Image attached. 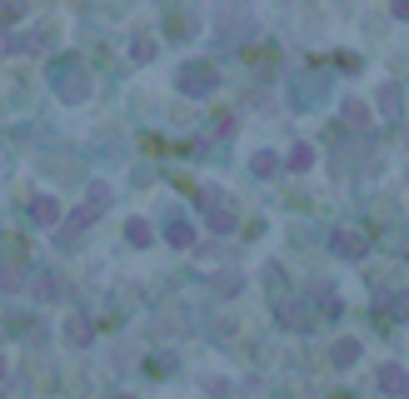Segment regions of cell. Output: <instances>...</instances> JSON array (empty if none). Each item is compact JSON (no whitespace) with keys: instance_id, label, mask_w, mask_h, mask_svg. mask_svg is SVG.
Segmentation results:
<instances>
[{"instance_id":"1","label":"cell","mask_w":409,"mask_h":399,"mask_svg":"<svg viewBox=\"0 0 409 399\" xmlns=\"http://www.w3.org/2000/svg\"><path fill=\"white\" fill-rule=\"evenodd\" d=\"M210 80H215V70H210V65H185V70H180L185 95H205V90H210Z\"/></svg>"},{"instance_id":"2","label":"cell","mask_w":409,"mask_h":399,"mask_svg":"<svg viewBox=\"0 0 409 399\" xmlns=\"http://www.w3.org/2000/svg\"><path fill=\"white\" fill-rule=\"evenodd\" d=\"M205 210H210V224H215V230H229V224H235V210H229L225 195H205Z\"/></svg>"},{"instance_id":"3","label":"cell","mask_w":409,"mask_h":399,"mask_svg":"<svg viewBox=\"0 0 409 399\" xmlns=\"http://www.w3.org/2000/svg\"><path fill=\"white\" fill-rule=\"evenodd\" d=\"M334 255H344V260H360V255H365V240H360L355 230H339V235H334Z\"/></svg>"},{"instance_id":"4","label":"cell","mask_w":409,"mask_h":399,"mask_svg":"<svg viewBox=\"0 0 409 399\" xmlns=\"http://www.w3.org/2000/svg\"><path fill=\"white\" fill-rule=\"evenodd\" d=\"M35 220L40 224H55V220H61V205H55V200H35Z\"/></svg>"},{"instance_id":"5","label":"cell","mask_w":409,"mask_h":399,"mask_svg":"<svg viewBox=\"0 0 409 399\" xmlns=\"http://www.w3.org/2000/svg\"><path fill=\"white\" fill-rule=\"evenodd\" d=\"M310 160H315L310 145H295V150H289V170H310Z\"/></svg>"},{"instance_id":"6","label":"cell","mask_w":409,"mask_h":399,"mask_svg":"<svg viewBox=\"0 0 409 399\" xmlns=\"http://www.w3.org/2000/svg\"><path fill=\"white\" fill-rule=\"evenodd\" d=\"M190 240H195V230H190V224H180V220H175V224H170V245H180V250H185Z\"/></svg>"},{"instance_id":"7","label":"cell","mask_w":409,"mask_h":399,"mask_svg":"<svg viewBox=\"0 0 409 399\" xmlns=\"http://www.w3.org/2000/svg\"><path fill=\"white\" fill-rule=\"evenodd\" d=\"M130 240H135V245H150V224H145V220L130 224Z\"/></svg>"},{"instance_id":"8","label":"cell","mask_w":409,"mask_h":399,"mask_svg":"<svg viewBox=\"0 0 409 399\" xmlns=\"http://www.w3.org/2000/svg\"><path fill=\"white\" fill-rule=\"evenodd\" d=\"M255 170H260V175H275L279 160H275V155H255Z\"/></svg>"},{"instance_id":"9","label":"cell","mask_w":409,"mask_h":399,"mask_svg":"<svg viewBox=\"0 0 409 399\" xmlns=\"http://www.w3.org/2000/svg\"><path fill=\"white\" fill-rule=\"evenodd\" d=\"M360 355V345H355V339H344V345H334V360H355Z\"/></svg>"},{"instance_id":"10","label":"cell","mask_w":409,"mask_h":399,"mask_svg":"<svg viewBox=\"0 0 409 399\" xmlns=\"http://www.w3.org/2000/svg\"><path fill=\"white\" fill-rule=\"evenodd\" d=\"M130 55H135V61H150L155 45H150V40H135V45H130Z\"/></svg>"},{"instance_id":"11","label":"cell","mask_w":409,"mask_h":399,"mask_svg":"<svg viewBox=\"0 0 409 399\" xmlns=\"http://www.w3.org/2000/svg\"><path fill=\"white\" fill-rule=\"evenodd\" d=\"M384 389H404V374L399 369H384Z\"/></svg>"},{"instance_id":"12","label":"cell","mask_w":409,"mask_h":399,"mask_svg":"<svg viewBox=\"0 0 409 399\" xmlns=\"http://www.w3.org/2000/svg\"><path fill=\"white\" fill-rule=\"evenodd\" d=\"M394 15H399V20H409V0H394Z\"/></svg>"}]
</instances>
